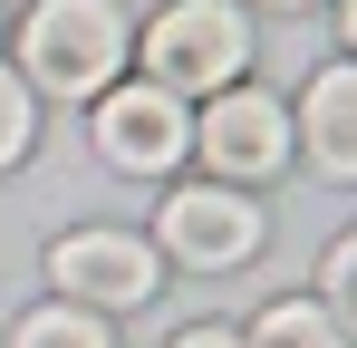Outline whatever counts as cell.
Here are the masks:
<instances>
[{"instance_id":"1","label":"cell","mask_w":357,"mask_h":348,"mask_svg":"<svg viewBox=\"0 0 357 348\" xmlns=\"http://www.w3.org/2000/svg\"><path fill=\"white\" fill-rule=\"evenodd\" d=\"M126 10L116 0H39L20 29V78L49 97H107L126 68Z\"/></svg>"},{"instance_id":"2","label":"cell","mask_w":357,"mask_h":348,"mask_svg":"<svg viewBox=\"0 0 357 348\" xmlns=\"http://www.w3.org/2000/svg\"><path fill=\"white\" fill-rule=\"evenodd\" d=\"M241 68H251V20L232 0H174L145 29V78L165 97H222Z\"/></svg>"},{"instance_id":"3","label":"cell","mask_w":357,"mask_h":348,"mask_svg":"<svg viewBox=\"0 0 357 348\" xmlns=\"http://www.w3.org/2000/svg\"><path fill=\"white\" fill-rule=\"evenodd\" d=\"M193 155L213 165V184H261L290 165V107L271 87H222L193 116Z\"/></svg>"},{"instance_id":"4","label":"cell","mask_w":357,"mask_h":348,"mask_svg":"<svg viewBox=\"0 0 357 348\" xmlns=\"http://www.w3.org/2000/svg\"><path fill=\"white\" fill-rule=\"evenodd\" d=\"M49 281L77 300V310H135V300H155V281H165V261H155V242L145 232H59L49 242Z\"/></svg>"},{"instance_id":"5","label":"cell","mask_w":357,"mask_h":348,"mask_svg":"<svg viewBox=\"0 0 357 348\" xmlns=\"http://www.w3.org/2000/svg\"><path fill=\"white\" fill-rule=\"evenodd\" d=\"M97 155L116 174H174L193 155V116L183 97H165L155 78H135V87H107L97 97Z\"/></svg>"},{"instance_id":"6","label":"cell","mask_w":357,"mask_h":348,"mask_svg":"<svg viewBox=\"0 0 357 348\" xmlns=\"http://www.w3.org/2000/svg\"><path fill=\"white\" fill-rule=\"evenodd\" d=\"M155 232L193 271H232V261L261 252V203H241L232 184H183V194H165V223Z\"/></svg>"},{"instance_id":"7","label":"cell","mask_w":357,"mask_h":348,"mask_svg":"<svg viewBox=\"0 0 357 348\" xmlns=\"http://www.w3.org/2000/svg\"><path fill=\"white\" fill-rule=\"evenodd\" d=\"M299 145H309L319 174L357 184V58H338V68L309 78V97H299Z\"/></svg>"},{"instance_id":"8","label":"cell","mask_w":357,"mask_h":348,"mask_svg":"<svg viewBox=\"0 0 357 348\" xmlns=\"http://www.w3.org/2000/svg\"><path fill=\"white\" fill-rule=\"evenodd\" d=\"M241 348H348V329L319 310V300H271L261 319H251V339Z\"/></svg>"},{"instance_id":"9","label":"cell","mask_w":357,"mask_h":348,"mask_svg":"<svg viewBox=\"0 0 357 348\" xmlns=\"http://www.w3.org/2000/svg\"><path fill=\"white\" fill-rule=\"evenodd\" d=\"M10 348H116V339H107V319H97V310L59 300V310H29V319L10 329Z\"/></svg>"},{"instance_id":"10","label":"cell","mask_w":357,"mask_h":348,"mask_svg":"<svg viewBox=\"0 0 357 348\" xmlns=\"http://www.w3.org/2000/svg\"><path fill=\"white\" fill-rule=\"evenodd\" d=\"M29 136H39V107H29V78L20 68H0V174L29 155Z\"/></svg>"},{"instance_id":"11","label":"cell","mask_w":357,"mask_h":348,"mask_svg":"<svg viewBox=\"0 0 357 348\" xmlns=\"http://www.w3.org/2000/svg\"><path fill=\"white\" fill-rule=\"evenodd\" d=\"M319 310L338 319V329H357V232H338V252H328V271H319Z\"/></svg>"},{"instance_id":"12","label":"cell","mask_w":357,"mask_h":348,"mask_svg":"<svg viewBox=\"0 0 357 348\" xmlns=\"http://www.w3.org/2000/svg\"><path fill=\"white\" fill-rule=\"evenodd\" d=\"M174 348H241V329H183Z\"/></svg>"},{"instance_id":"13","label":"cell","mask_w":357,"mask_h":348,"mask_svg":"<svg viewBox=\"0 0 357 348\" xmlns=\"http://www.w3.org/2000/svg\"><path fill=\"white\" fill-rule=\"evenodd\" d=\"M338 29H348V49H357V0H338Z\"/></svg>"},{"instance_id":"14","label":"cell","mask_w":357,"mask_h":348,"mask_svg":"<svg viewBox=\"0 0 357 348\" xmlns=\"http://www.w3.org/2000/svg\"><path fill=\"white\" fill-rule=\"evenodd\" d=\"M271 10H309V0H271Z\"/></svg>"}]
</instances>
